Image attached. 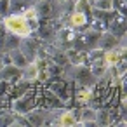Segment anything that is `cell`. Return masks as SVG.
<instances>
[{
  "mask_svg": "<svg viewBox=\"0 0 127 127\" xmlns=\"http://www.w3.org/2000/svg\"><path fill=\"white\" fill-rule=\"evenodd\" d=\"M4 28L14 35H18L19 38H26L30 37L32 33V28L26 21L25 16H19V14H12V16H7L4 18Z\"/></svg>",
  "mask_w": 127,
  "mask_h": 127,
  "instance_id": "cell-1",
  "label": "cell"
},
{
  "mask_svg": "<svg viewBox=\"0 0 127 127\" xmlns=\"http://www.w3.org/2000/svg\"><path fill=\"white\" fill-rule=\"evenodd\" d=\"M118 45V37L111 32H104L99 35V40H97V47L101 51H110V49H115Z\"/></svg>",
  "mask_w": 127,
  "mask_h": 127,
  "instance_id": "cell-2",
  "label": "cell"
},
{
  "mask_svg": "<svg viewBox=\"0 0 127 127\" xmlns=\"http://www.w3.org/2000/svg\"><path fill=\"white\" fill-rule=\"evenodd\" d=\"M19 44H21V38L18 37V35H14V33H5V37H4V40H2V47H4V51H7V52H11V51H14V49H19Z\"/></svg>",
  "mask_w": 127,
  "mask_h": 127,
  "instance_id": "cell-8",
  "label": "cell"
},
{
  "mask_svg": "<svg viewBox=\"0 0 127 127\" xmlns=\"http://www.w3.org/2000/svg\"><path fill=\"white\" fill-rule=\"evenodd\" d=\"M99 35H101V33H97V32H94V30L84 32V33L78 37V40H80V47H82V49H94V47H97Z\"/></svg>",
  "mask_w": 127,
  "mask_h": 127,
  "instance_id": "cell-4",
  "label": "cell"
},
{
  "mask_svg": "<svg viewBox=\"0 0 127 127\" xmlns=\"http://www.w3.org/2000/svg\"><path fill=\"white\" fill-rule=\"evenodd\" d=\"M96 11H111L113 9V0H94V5Z\"/></svg>",
  "mask_w": 127,
  "mask_h": 127,
  "instance_id": "cell-17",
  "label": "cell"
},
{
  "mask_svg": "<svg viewBox=\"0 0 127 127\" xmlns=\"http://www.w3.org/2000/svg\"><path fill=\"white\" fill-rule=\"evenodd\" d=\"M47 117H49L47 111H32L30 110L25 118L28 120V125H44L47 122Z\"/></svg>",
  "mask_w": 127,
  "mask_h": 127,
  "instance_id": "cell-7",
  "label": "cell"
},
{
  "mask_svg": "<svg viewBox=\"0 0 127 127\" xmlns=\"http://www.w3.org/2000/svg\"><path fill=\"white\" fill-rule=\"evenodd\" d=\"M9 12V0H0V16L5 18Z\"/></svg>",
  "mask_w": 127,
  "mask_h": 127,
  "instance_id": "cell-21",
  "label": "cell"
},
{
  "mask_svg": "<svg viewBox=\"0 0 127 127\" xmlns=\"http://www.w3.org/2000/svg\"><path fill=\"white\" fill-rule=\"evenodd\" d=\"M111 33H115L117 37H124V33H125V19H124V16L118 18V21H113Z\"/></svg>",
  "mask_w": 127,
  "mask_h": 127,
  "instance_id": "cell-16",
  "label": "cell"
},
{
  "mask_svg": "<svg viewBox=\"0 0 127 127\" xmlns=\"http://www.w3.org/2000/svg\"><path fill=\"white\" fill-rule=\"evenodd\" d=\"M9 56H11V59H12V64H14V66H18V68H21V70H23V68L30 63V61L23 56V52H21L19 49L11 51V52H9Z\"/></svg>",
  "mask_w": 127,
  "mask_h": 127,
  "instance_id": "cell-13",
  "label": "cell"
},
{
  "mask_svg": "<svg viewBox=\"0 0 127 127\" xmlns=\"http://www.w3.org/2000/svg\"><path fill=\"white\" fill-rule=\"evenodd\" d=\"M52 124L54 125H63V127H71V125L78 124V117H75V111H66V113H61Z\"/></svg>",
  "mask_w": 127,
  "mask_h": 127,
  "instance_id": "cell-6",
  "label": "cell"
},
{
  "mask_svg": "<svg viewBox=\"0 0 127 127\" xmlns=\"http://www.w3.org/2000/svg\"><path fill=\"white\" fill-rule=\"evenodd\" d=\"M103 61L106 66L113 68L120 63V52L117 49H110V51H104V56H103Z\"/></svg>",
  "mask_w": 127,
  "mask_h": 127,
  "instance_id": "cell-12",
  "label": "cell"
},
{
  "mask_svg": "<svg viewBox=\"0 0 127 127\" xmlns=\"http://www.w3.org/2000/svg\"><path fill=\"white\" fill-rule=\"evenodd\" d=\"M32 5H33V0H9V11L28 9Z\"/></svg>",
  "mask_w": 127,
  "mask_h": 127,
  "instance_id": "cell-15",
  "label": "cell"
},
{
  "mask_svg": "<svg viewBox=\"0 0 127 127\" xmlns=\"http://www.w3.org/2000/svg\"><path fill=\"white\" fill-rule=\"evenodd\" d=\"M87 23V16H85V12H82V11H75L73 14H71V18H70V25L71 26H75V28H78V26H84Z\"/></svg>",
  "mask_w": 127,
  "mask_h": 127,
  "instance_id": "cell-14",
  "label": "cell"
},
{
  "mask_svg": "<svg viewBox=\"0 0 127 127\" xmlns=\"http://www.w3.org/2000/svg\"><path fill=\"white\" fill-rule=\"evenodd\" d=\"M21 77V68L14 66V64H9V66H2V70H0V80H12V78H18Z\"/></svg>",
  "mask_w": 127,
  "mask_h": 127,
  "instance_id": "cell-9",
  "label": "cell"
},
{
  "mask_svg": "<svg viewBox=\"0 0 127 127\" xmlns=\"http://www.w3.org/2000/svg\"><path fill=\"white\" fill-rule=\"evenodd\" d=\"M2 66H4V63H2V59H0V70H2Z\"/></svg>",
  "mask_w": 127,
  "mask_h": 127,
  "instance_id": "cell-22",
  "label": "cell"
},
{
  "mask_svg": "<svg viewBox=\"0 0 127 127\" xmlns=\"http://www.w3.org/2000/svg\"><path fill=\"white\" fill-rule=\"evenodd\" d=\"M78 124H82V125H96V110H92V108H84V110L80 111Z\"/></svg>",
  "mask_w": 127,
  "mask_h": 127,
  "instance_id": "cell-10",
  "label": "cell"
},
{
  "mask_svg": "<svg viewBox=\"0 0 127 127\" xmlns=\"http://www.w3.org/2000/svg\"><path fill=\"white\" fill-rule=\"evenodd\" d=\"M91 96H92L91 89H89V87H84V89H80V92L77 94V99H78L80 103H87V101L91 99Z\"/></svg>",
  "mask_w": 127,
  "mask_h": 127,
  "instance_id": "cell-20",
  "label": "cell"
},
{
  "mask_svg": "<svg viewBox=\"0 0 127 127\" xmlns=\"http://www.w3.org/2000/svg\"><path fill=\"white\" fill-rule=\"evenodd\" d=\"M71 2H75V4H77V2H78V0H71Z\"/></svg>",
  "mask_w": 127,
  "mask_h": 127,
  "instance_id": "cell-23",
  "label": "cell"
},
{
  "mask_svg": "<svg viewBox=\"0 0 127 127\" xmlns=\"http://www.w3.org/2000/svg\"><path fill=\"white\" fill-rule=\"evenodd\" d=\"M19 51L23 52V56H25L28 61H33V59H35V54H37V44H35V42H32V40H30V37L21 38Z\"/></svg>",
  "mask_w": 127,
  "mask_h": 127,
  "instance_id": "cell-5",
  "label": "cell"
},
{
  "mask_svg": "<svg viewBox=\"0 0 127 127\" xmlns=\"http://www.w3.org/2000/svg\"><path fill=\"white\" fill-rule=\"evenodd\" d=\"M110 124V115L106 110L96 111V125H108Z\"/></svg>",
  "mask_w": 127,
  "mask_h": 127,
  "instance_id": "cell-18",
  "label": "cell"
},
{
  "mask_svg": "<svg viewBox=\"0 0 127 127\" xmlns=\"http://www.w3.org/2000/svg\"><path fill=\"white\" fill-rule=\"evenodd\" d=\"M16 120V113H11V111H4L0 115V125H12Z\"/></svg>",
  "mask_w": 127,
  "mask_h": 127,
  "instance_id": "cell-19",
  "label": "cell"
},
{
  "mask_svg": "<svg viewBox=\"0 0 127 127\" xmlns=\"http://www.w3.org/2000/svg\"><path fill=\"white\" fill-rule=\"evenodd\" d=\"M37 75H38V66H37V63H33V61H30V63L21 70V77H23V80L32 82V80L37 78Z\"/></svg>",
  "mask_w": 127,
  "mask_h": 127,
  "instance_id": "cell-11",
  "label": "cell"
},
{
  "mask_svg": "<svg viewBox=\"0 0 127 127\" xmlns=\"http://www.w3.org/2000/svg\"><path fill=\"white\" fill-rule=\"evenodd\" d=\"M33 104H35V99H33L32 92L28 91V92H25L23 96H19V99L14 103V110H16L18 113H28V111L33 108Z\"/></svg>",
  "mask_w": 127,
  "mask_h": 127,
  "instance_id": "cell-3",
  "label": "cell"
}]
</instances>
